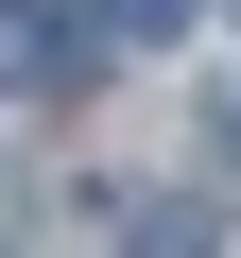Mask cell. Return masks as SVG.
Returning a JSON list of instances; mask_svg holds the SVG:
<instances>
[{"instance_id":"4","label":"cell","mask_w":241,"mask_h":258,"mask_svg":"<svg viewBox=\"0 0 241 258\" xmlns=\"http://www.w3.org/2000/svg\"><path fill=\"white\" fill-rule=\"evenodd\" d=\"M207 138H224V189H241V86H224V103H207Z\"/></svg>"},{"instance_id":"3","label":"cell","mask_w":241,"mask_h":258,"mask_svg":"<svg viewBox=\"0 0 241 258\" xmlns=\"http://www.w3.org/2000/svg\"><path fill=\"white\" fill-rule=\"evenodd\" d=\"M103 35H190V0H103Z\"/></svg>"},{"instance_id":"1","label":"cell","mask_w":241,"mask_h":258,"mask_svg":"<svg viewBox=\"0 0 241 258\" xmlns=\"http://www.w3.org/2000/svg\"><path fill=\"white\" fill-rule=\"evenodd\" d=\"M0 86H18V103H69L86 86V35H52L35 0H0Z\"/></svg>"},{"instance_id":"2","label":"cell","mask_w":241,"mask_h":258,"mask_svg":"<svg viewBox=\"0 0 241 258\" xmlns=\"http://www.w3.org/2000/svg\"><path fill=\"white\" fill-rule=\"evenodd\" d=\"M120 258H207V207H138V241Z\"/></svg>"}]
</instances>
